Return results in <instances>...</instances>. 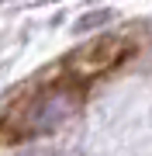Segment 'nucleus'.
Segmentation results:
<instances>
[{"instance_id": "1", "label": "nucleus", "mask_w": 152, "mask_h": 156, "mask_svg": "<svg viewBox=\"0 0 152 156\" xmlns=\"http://www.w3.org/2000/svg\"><path fill=\"white\" fill-rule=\"evenodd\" d=\"M73 94L69 90H62V87H52L45 90L42 97H35L24 104V111L17 108V135H42V132H52L62 118H66L69 111H73Z\"/></svg>"}, {"instance_id": "2", "label": "nucleus", "mask_w": 152, "mask_h": 156, "mask_svg": "<svg viewBox=\"0 0 152 156\" xmlns=\"http://www.w3.org/2000/svg\"><path fill=\"white\" fill-rule=\"evenodd\" d=\"M121 56H124V42H118V38L93 42V45H86L79 56H73V69L83 73V76H97V73L111 69Z\"/></svg>"}]
</instances>
